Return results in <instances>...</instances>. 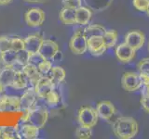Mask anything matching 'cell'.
Here are the masks:
<instances>
[{
    "label": "cell",
    "instance_id": "cell-1",
    "mask_svg": "<svg viewBox=\"0 0 149 139\" xmlns=\"http://www.w3.org/2000/svg\"><path fill=\"white\" fill-rule=\"evenodd\" d=\"M113 133L120 139H132L137 136L139 125L136 120L129 116L118 117L113 123Z\"/></svg>",
    "mask_w": 149,
    "mask_h": 139
},
{
    "label": "cell",
    "instance_id": "cell-2",
    "mask_svg": "<svg viewBox=\"0 0 149 139\" xmlns=\"http://www.w3.org/2000/svg\"><path fill=\"white\" fill-rule=\"evenodd\" d=\"M49 119V111L46 107H35L30 110L23 111V116L22 117V122H28L36 125L39 129L43 128Z\"/></svg>",
    "mask_w": 149,
    "mask_h": 139
},
{
    "label": "cell",
    "instance_id": "cell-3",
    "mask_svg": "<svg viewBox=\"0 0 149 139\" xmlns=\"http://www.w3.org/2000/svg\"><path fill=\"white\" fill-rule=\"evenodd\" d=\"M121 85L122 87L128 92H134L141 89L143 85V79L140 73L128 72H125L121 78Z\"/></svg>",
    "mask_w": 149,
    "mask_h": 139
},
{
    "label": "cell",
    "instance_id": "cell-4",
    "mask_svg": "<svg viewBox=\"0 0 149 139\" xmlns=\"http://www.w3.org/2000/svg\"><path fill=\"white\" fill-rule=\"evenodd\" d=\"M98 119H99V116H98L97 110L91 107H83L78 111V122L83 126L93 128L97 124Z\"/></svg>",
    "mask_w": 149,
    "mask_h": 139
},
{
    "label": "cell",
    "instance_id": "cell-5",
    "mask_svg": "<svg viewBox=\"0 0 149 139\" xmlns=\"http://www.w3.org/2000/svg\"><path fill=\"white\" fill-rule=\"evenodd\" d=\"M21 110V99L17 96L0 95V112H14Z\"/></svg>",
    "mask_w": 149,
    "mask_h": 139
},
{
    "label": "cell",
    "instance_id": "cell-6",
    "mask_svg": "<svg viewBox=\"0 0 149 139\" xmlns=\"http://www.w3.org/2000/svg\"><path fill=\"white\" fill-rule=\"evenodd\" d=\"M69 47L76 55H82L88 49V41L82 32H77L69 42Z\"/></svg>",
    "mask_w": 149,
    "mask_h": 139
},
{
    "label": "cell",
    "instance_id": "cell-7",
    "mask_svg": "<svg viewBox=\"0 0 149 139\" xmlns=\"http://www.w3.org/2000/svg\"><path fill=\"white\" fill-rule=\"evenodd\" d=\"M20 99H21V110L26 111L35 108L39 97L35 90V87L31 86L27 88L26 91L20 97Z\"/></svg>",
    "mask_w": 149,
    "mask_h": 139
},
{
    "label": "cell",
    "instance_id": "cell-8",
    "mask_svg": "<svg viewBox=\"0 0 149 139\" xmlns=\"http://www.w3.org/2000/svg\"><path fill=\"white\" fill-rule=\"evenodd\" d=\"M45 12L38 8H33L25 13V21L29 27H39L45 21Z\"/></svg>",
    "mask_w": 149,
    "mask_h": 139
},
{
    "label": "cell",
    "instance_id": "cell-9",
    "mask_svg": "<svg viewBox=\"0 0 149 139\" xmlns=\"http://www.w3.org/2000/svg\"><path fill=\"white\" fill-rule=\"evenodd\" d=\"M35 90L39 98L44 99L49 93L55 89V85L48 75H43L34 85Z\"/></svg>",
    "mask_w": 149,
    "mask_h": 139
},
{
    "label": "cell",
    "instance_id": "cell-10",
    "mask_svg": "<svg viewBox=\"0 0 149 139\" xmlns=\"http://www.w3.org/2000/svg\"><path fill=\"white\" fill-rule=\"evenodd\" d=\"M125 43L137 51L138 49L142 48L146 43V35L143 32L139 30L130 31L125 35Z\"/></svg>",
    "mask_w": 149,
    "mask_h": 139
},
{
    "label": "cell",
    "instance_id": "cell-11",
    "mask_svg": "<svg viewBox=\"0 0 149 139\" xmlns=\"http://www.w3.org/2000/svg\"><path fill=\"white\" fill-rule=\"evenodd\" d=\"M87 41H88V50L90 51L92 56L99 57V56L104 54L107 47L104 44L102 36L91 37Z\"/></svg>",
    "mask_w": 149,
    "mask_h": 139
},
{
    "label": "cell",
    "instance_id": "cell-12",
    "mask_svg": "<svg viewBox=\"0 0 149 139\" xmlns=\"http://www.w3.org/2000/svg\"><path fill=\"white\" fill-rule=\"evenodd\" d=\"M96 110L99 118H101L104 120H110L116 112V109L114 104L108 100H104L99 102L97 104Z\"/></svg>",
    "mask_w": 149,
    "mask_h": 139
},
{
    "label": "cell",
    "instance_id": "cell-13",
    "mask_svg": "<svg viewBox=\"0 0 149 139\" xmlns=\"http://www.w3.org/2000/svg\"><path fill=\"white\" fill-rule=\"evenodd\" d=\"M136 50L126 44L125 42L122 44H119L116 48V56L119 61L123 63H129L135 58Z\"/></svg>",
    "mask_w": 149,
    "mask_h": 139
},
{
    "label": "cell",
    "instance_id": "cell-14",
    "mask_svg": "<svg viewBox=\"0 0 149 139\" xmlns=\"http://www.w3.org/2000/svg\"><path fill=\"white\" fill-rule=\"evenodd\" d=\"M59 52V45L52 40L44 39L40 46L39 53L47 59L53 60L55 56Z\"/></svg>",
    "mask_w": 149,
    "mask_h": 139
},
{
    "label": "cell",
    "instance_id": "cell-15",
    "mask_svg": "<svg viewBox=\"0 0 149 139\" xmlns=\"http://www.w3.org/2000/svg\"><path fill=\"white\" fill-rule=\"evenodd\" d=\"M44 38L39 34H32L23 39L24 41V49L29 55L39 52L40 46Z\"/></svg>",
    "mask_w": 149,
    "mask_h": 139
},
{
    "label": "cell",
    "instance_id": "cell-16",
    "mask_svg": "<svg viewBox=\"0 0 149 139\" xmlns=\"http://www.w3.org/2000/svg\"><path fill=\"white\" fill-rule=\"evenodd\" d=\"M17 71L12 67L5 66L0 70V83L5 87H12L15 81Z\"/></svg>",
    "mask_w": 149,
    "mask_h": 139
},
{
    "label": "cell",
    "instance_id": "cell-17",
    "mask_svg": "<svg viewBox=\"0 0 149 139\" xmlns=\"http://www.w3.org/2000/svg\"><path fill=\"white\" fill-rule=\"evenodd\" d=\"M19 133H20L21 138L25 139H36L39 136V128L36 125L24 122L22 126L18 129Z\"/></svg>",
    "mask_w": 149,
    "mask_h": 139
},
{
    "label": "cell",
    "instance_id": "cell-18",
    "mask_svg": "<svg viewBox=\"0 0 149 139\" xmlns=\"http://www.w3.org/2000/svg\"><path fill=\"white\" fill-rule=\"evenodd\" d=\"M22 72L23 73L25 74L26 77L28 78V80H29V83L32 86H34L36 83L38 82L39 79L43 76L42 74L39 72L38 69H37L36 66L32 64H26L23 66L22 68Z\"/></svg>",
    "mask_w": 149,
    "mask_h": 139
},
{
    "label": "cell",
    "instance_id": "cell-19",
    "mask_svg": "<svg viewBox=\"0 0 149 139\" xmlns=\"http://www.w3.org/2000/svg\"><path fill=\"white\" fill-rule=\"evenodd\" d=\"M92 12L88 7H80L76 9V24L86 25L91 20Z\"/></svg>",
    "mask_w": 149,
    "mask_h": 139
},
{
    "label": "cell",
    "instance_id": "cell-20",
    "mask_svg": "<svg viewBox=\"0 0 149 139\" xmlns=\"http://www.w3.org/2000/svg\"><path fill=\"white\" fill-rule=\"evenodd\" d=\"M59 19L65 25L76 24V9L63 8L59 14Z\"/></svg>",
    "mask_w": 149,
    "mask_h": 139
},
{
    "label": "cell",
    "instance_id": "cell-21",
    "mask_svg": "<svg viewBox=\"0 0 149 139\" xmlns=\"http://www.w3.org/2000/svg\"><path fill=\"white\" fill-rule=\"evenodd\" d=\"M48 76L52 81L54 85H59L61 83L64 81L65 79V71L60 66H52Z\"/></svg>",
    "mask_w": 149,
    "mask_h": 139
},
{
    "label": "cell",
    "instance_id": "cell-22",
    "mask_svg": "<svg viewBox=\"0 0 149 139\" xmlns=\"http://www.w3.org/2000/svg\"><path fill=\"white\" fill-rule=\"evenodd\" d=\"M83 1L86 3L87 7L92 10L102 11L110 7L113 0H83Z\"/></svg>",
    "mask_w": 149,
    "mask_h": 139
},
{
    "label": "cell",
    "instance_id": "cell-23",
    "mask_svg": "<svg viewBox=\"0 0 149 139\" xmlns=\"http://www.w3.org/2000/svg\"><path fill=\"white\" fill-rule=\"evenodd\" d=\"M105 28L104 26H102L100 24H92L88 26L87 28L83 30V34L86 37L87 40L91 37H94V36H104L105 34Z\"/></svg>",
    "mask_w": 149,
    "mask_h": 139
},
{
    "label": "cell",
    "instance_id": "cell-24",
    "mask_svg": "<svg viewBox=\"0 0 149 139\" xmlns=\"http://www.w3.org/2000/svg\"><path fill=\"white\" fill-rule=\"evenodd\" d=\"M17 54L18 52L13 49H9L0 53V60L3 63L4 67H11L17 63Z\"/></svg>",
    "mask_w": 149,
    "mask_h": 139
},
{
    "label": "cell",
    "instance_id": "cell-25",
    "mask_svg": "<svg viewBox=\"0 0 149 139\" xmlns=\"http://www.w3.org/2000/svg\"><path fill=\"white\" fill-rule=\"evenodd\" d=\"M29 80L22 71H17L15 81L13 83V88L15 89H25L29 85Z\"/></svg>",
    "mask_w": 149,
    "mask_h": 139
},
{
    "label": "cell",
    "instance_id": "cell-26",
    "mask_svg": "<svg viewBox=\"0 0 149 139\" xmlns=\"http://www.w3.org/2000/svg\"><path fill=\"white\" fill-rule=\"evenodd\" d=\"M104 41V44L107 48H111L115 46L116 41H118V32L116 30H109L106 31L105 34L102 36Z\"/></svg>",
    "mask_w": 149,
    "mask_h": 139
},
{
    "label": "cell",
    "instance_id": "cell-27",
    "mask_svg": "<svg viewBox=\"0 0 149 139\" xmlns=\"http://www.w3.org/2000/svg\"><path fill=\"white\" fill-rule=\"evenodd\" d=\"M141 105L146 112L149 113V86L143 85L142 96H141Z\"/></svg>",
    "mask_w": 149,
    "mask_h": 139
},
{
    "label": "cell",
    "instance_id": "cell-28",
    "mask_svg": "<svg viewBox=\"0 0 149 139\" xmlns=\"http://www.w3.org/2000/svg\"><path fill=\"white\" fill-rule=\"evenodd\" d=\"M44 100L46 101V103L48 105L51 107H55L60 103V95L54 89L45 97Z\"/></svg>",
    "mask_w": 149,
    "mask_h": 139
},
{
    "label": "cell",
    "instance_id": "cell-29",
    "mask_svg": "<svg viewBox=\"0 0 149 139\" xmlns=\"http://www.w3.org/2000/svg\"><path fill=\"white\" fill-rule=\"evenodd\" d=\"M91 128L80 125L76 131V136L79 139H88L91 137Z\"/></svg>",
    "mask_w": 149,
    "mask_h": 139
},
{
    "label": "cell",
    "instance_id": "cell-30",
    "mask_svg": "<svg viewBox=\"0 0 149 139\" xmlns=\"http://www.w3.org/2000/svg\"><path fill=\"white\" fill-rule=\"evenodd\" d=\"M12 49V38L8 36H0V53Z\"/></svg>",
    "mask_w": 149,
    "mask_h": 139
},
{
    "label": "cell",
    "instance_id": "cell-31",
    "mask_svg": "<svg viewBox=\"0 0 149 139\" xmlns=\"http://www.w3.org/2000/svg\"><path fill=\"white\" fill-rule=\"evenodd\" d=\"M139 73L143 76L149 77V58H143L138 63Z\"/></svg>",
    "mask_w": 149,
    "mask_h": 139
},
{
    "label": "cell",
    "instance_id": "cell-32",
    "mask_svg": "<svg viewBox=\"0 0 149 139\" xmlns=\"http://www.w3.org/2000/svg\"><path fill=\"white\" fill-rule=\"evenodd\" d=\"M46 58L42 56L39 52L37 53H35V54H32V55H29V59H28V63L29 64H32L36 66V68L39 66V65L44 61Z\"/></svg>",
    "mask_w": 149,
    "mask_h": 139
},
{
    "label": "cell",
    "instance_id": "cell-33",
    "mask_svg": "<svg viewBox=\"0 0 149 139\" xmlns=\"http://www.w3.org/2000/svg\"><path fill=\"white\" fill-rule=\"evenodd\" d=\"M51 68H52V63H51V60L47 59V58L39 65L38 67H37L39 72L42 74V75H48L49 72H50Z\"/></svg>",
    "mask_w": 149,
    "mask_h": 139
},
{
    "label": "cell",
    "instance_id": "cell-34",
    "mask_svg": "<svg viewBox=\"0 0 149 139\" xmlns=\"http://www.w3.org/2000/svg\"><path fill=\"white\" fill-rule=\"evenodd\" d=\"M28 59H29V54L27 53V51L25 49L18 51L17 54V63L24 66V65L28 64Z\"/></svg>",
    "mask_w": 149,
    "mask_h": 139
},
{
    "label": "cell",
    "instance_id": "cell-35",
    "mask_svg": "<svg viewBox=\"0 0 149 139\" xmlns=\"http://www.w3.org/2000/svg\"><path fill=\"white\" fill-rule=\"evenodd\" d=\"M63 8L77 9L82 6V0H63Z\"/></svg>",
    "mask_w": 149,
    "mask_h": 139
},
{
    "label": "cell",
    "instance_id": "cell-36",
    "mask_svg": "<svg viewBox=\"0 0 149 139\" xmlns=\"http://www.w3.org/2000/svg\"><path fill=\"white\" fill-rule=\"evenodd\" d=\"M132 4L137 10L146 12L149 4V0H132Z\"/></svg>",
    "mask_w": 149,
    "mask_h": 139
},
{
    "label": "cell",
    "instance_id": "cell-37",
    "mask_svg": "<svg viewBox=\"0 0 149 139\" xmlns=\"http://www.w3.org/2000/svg\"><path fill=\"white\" fill-rule=\"evenodd\" d=\"M12 49L15 51H21L24 49V41L19 37H12Z\"/></svg>",
    "mask_w": 149,
    "mask_h": 139
},
{
    "label": "cell",
    "instance_id": "cell-38",
    "mask_svg": "<svg viewBox=\"0 0 149 139\" xmlns=\"http://www.w3.org/2000/svg\"><path fill=\"white\" fill-rule=\"evenodd\" d=\"M27 3H31V4H39V3H46L48 0H24Z\"/></svg>",
    "mask_w": 149,
    "mask_h": 139
},
{
    "label": "cell",
    "instance_id": "cell-39",
    "mask_svg": "<svg viewBox=\"0 0 149 139\" xmlns=\"http://www.w3.org/2000/svg\"><path fill=\"white\" fill-rule=\"evenodd\" d=\"M11 1H12V0H0V5H8Z\"/></svg>",
    "mask_w": 149,
    "mask_h": 139
},
{
    "label": "cell",
    "instance_id": "cell-40",
    "mask_svg": "<svg viewBox=\"0 0 149 139\" xmlns=\"http://www.w3.org/2000/svg\"><path fill=\"white\" fill-rule=\"evenodd\" d=\"M5 89H6V87H5L1 83H0V95H3V93L5 92Z\"/></svg>",
    "mask_w": 149,
    "mask_h": 139
},
{
    "label": "cell",
    "instance_id": "cell-41",
    "mask_svg": "<svg viewBox=\"0 0 149 139\" xmlns=\"http://www.w3.org/2000/svg\"><path fill=\"white\" fill-rule=\"evenodd\" d=\"M0 139H3V126H0Z\"/></svg>",
    "mask_w": 149,
    "mask_h": 139
},
{
    "label": "cell",
    "instance_id": "cell-42",
    "mask_svg": "<svg viewBox=\"0 0 149 139\" xmlns=\"http://www.w3.org/2000/svg\"><path fill=\"white\" fill-rule=\"evenodd\" d=\"M146 12L147 13V15L149 16V4H148V7H147V8H146Z\"/></svg>",
    "mask_w": 149,
    "mask_h": 139
},
{
    "label": "cell",
    "instance_id": "cell-43",
    "mask_svg": "<svg viewBox=\"0 0 149 139\" xmlns=\"http://www.w3.org/2000/svg\"><path fill=\"white\" fill-rule=\"evenodd\" d=\"M147 49H148V52H149V42H148V45H147Z\"/></svg>",
    "mask_w": 149,
    "mask_h": 139
},
{
    "label": "cell",
    "instance_id": "cell-44",
    "mask_svg": "<svg viewBox=\"0 0 149 139\" xmlns=\"http://www.w3.org/2000/svg\"><path fill=\"white\" fill-rule=\"evenodd\" d=\"M0 70H1V69H0Z\"/></svg>",
    "mask_w": 149,
    "mask_h": 139
}]
</instances>
